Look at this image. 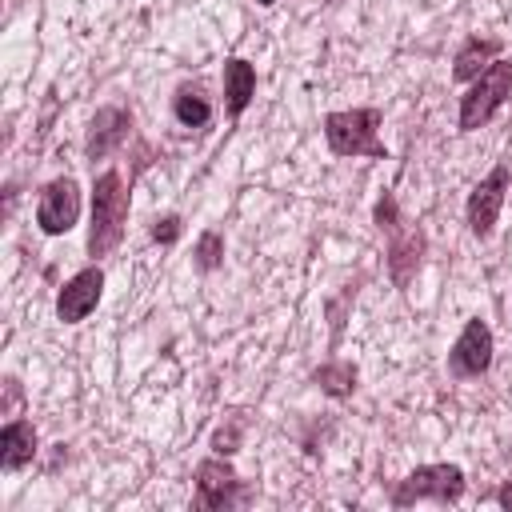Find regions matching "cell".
<instances>
[{
	"label": "cell",
	"mask_w": 512,
	"mask_h": 512,
	"mask_svg": "<svg viewBox=\"0 0 512 512\" xmlns=\"http://www.w3.org/2000/svg\"><path fill=\"white\" fill-rule=\"evenodd\" d=\"M488 364H492V328L484 320H468L460 340L448 352V368L456 376H480L488 372Z\"/></svg>",
	"instance_id": "cell-7"
},
{
	"label": "cell",
	"mask_w": 512,
	"mask_h": 512,
	"mask_svg": "<svg viewBox=\"0 0 512 512\" xmlns=\"http://www.w3.org/2000/svg\"><path fill=\"white\" fill-rule=\"evenodd\" d=\"M260 4H272V0H260Z\"/></svg>",
	"instance_id": "cell-20"
},
{
	"label": "cell",
	"mask_w": 512,
	"mask_h": 512,
	"mask_svg": "<svg viewBox=\"0 0 512 512\" xmlns=\"http://www.w3.org/2000/svg\"><path fill=\"white\" fill-rule=\"evenodd\" d=\"M328 396H348L356 388V368L352 364H324L316 376H312Z\"/></svg>",
	"instance_id": "cell-16"
},
{
	"label": "cell",
	"mask_w": 512,
	"mask_h": 512,
	"mask_svg": "<svg viewBox=\"0 0 512 512\" xmlns=\"http://www.w3.org/2000/svg\"><path fill=\"white\" fill-rule=\"evenodd\" d=\"M512 96V60H492L460 100V132L492 120V112Z\"/></svg>",
	"instance_id": "cell-3"
},
{
	"label": "cell",
	"mask_w": 512,
	"mask_h": 512,
	"mask_svg": "<svg viewBox=\"0 0 512 512\" xmlns=\"http://www.w3.org/2000/svg\"><path fill=\"white\" fill-rule=\"evenodd\" d=\"M252 92H256V68H252L248 60L232 56V60L224 64V96H228V112L240 116V112L248 108Z\"/></svg>",
	"instance_id": "cell-12"
},
{
	"label": "cell",
	"mask_w": 512,
	"mask_h": 512,
	"mask_svg": "<svg viewBox=\"0 0 512 512\" xmlns=\"http://www.w3.org/2000/svg\"><path fill=\"white\" fill-rule=\"evenodd\" d=\"M220 260H224V236H220V232H204V236L196 240V268L212 272Z\"/></svg>",
	"instance_id": "cell-17"
},
{
	"label": "cell",
	"mask_w": 512,
	"mask_h": 512,
	"mask_svg": "<svg viewBox=\"0 0 512 512\" xmlns=\"http://www.w3.org/2000/svg\"><path fill=\"white\" fill-rule=\"evenodd\" d=\"M128 224V188L120 172H104L92 188V228H88V256H108L124 240Z\"/></svg>",
	"instance_id": "cell-1"
},
{
	"label": "cell",
	"mask_w": 512,
	"mask_h": 512,
	"mask_svg": "<svg viewBox=\"0 0 512 512\" xmlns=\"http://www.w3.org/2000/svg\"><path fill=\"white\" fill-rule=\"evenodd\" d=\"M508 184H512L508 164H496V168L472 188V196H468V228H472V236H480V240L492 236V228H496V220H500V208H504Z\"/></svg>",
	"instance_id": "cell-5"
},
{
	"label": "cell",
	"mask_w": 512,
	"mask_h": 512,
	"mask_svg": "<svg viewBox=\"0 0 512 512\" xmlns=\"http://www.w3.org/2000/svg\"><path fill=\"white\" fill-rule=\"evenodd\" d=\"M492 60H500V40H480V36H472V40L456 52L452 76H456V80H476Z\"/></svg>",
	"instance_id": "cell-13"
},
{
	"label": "cell",
	"mask_w": 512,
	"mask_h": 512,
	"mask_svg": "<svg viewBox=\"0 0 512 512\" xmlns=\"http://www.w3.org/2000/svg\"><path fill=\"white\" fill-rule=\"evenodd\" d=\"M196 488H200V504L204 508H228L240 492V476L224 464V460H204L196 468Z\"/></svg>",
	"instance_id": "cell-10"
},
{
	"label": "cell",
	"mask_w": 512,
	"mask_h": 512,
	"mask_svg": "<svg viewBox=\"0 0 512 512\" xmlns=\"http://www.w3.org/2000/svg\"><path fill=\"white\" fill-rule=\"evenodd\" d=\"M460 492H464V472L456 464H424V468L408 472L396 484L392 504L396 508H404L412 500H440V504H448V500H460Z\"/></svg>",
	"instance_id": "cell-4"
},
{
	"label": "cell",
	"mask_w": 512,
	"mask_h": 512,
	"mask_svg": "<svg viewBox=\"0 0 512 512\" xmlns=\"http://www.w3.org/2000/svg\"><path fill=\"white\" fill-rule=\"evenodd\" d=\"M172 108H176V120H180L184 128H200V124H208V116H212L208 100H204L200 92H192V88H180Z\"/></svg>",
	"instance_id": "cell-15"
},
{
	"label": "cell",
	"mask_w": 512,
	"mask_h": 512,
	"mask_svg": "<svg viewBox=\"0 0 512 512\" xmlns=\"http://www.w3.org/2000/svg\"><path fill=\"white\" fill-rule=\"evenodd\" d=\"M80 216V188L72 176H60L52 180L44 192H40V208H36V224L48 232V236H64Z\"/></svg>",
	"instance_id": "cell-6"
},
{
	"label": "cell",
	"mask_w": 512,
	"mask_h": 512,
	"mask_svg": "<svg viewBox=\"0 0 512 512\" xmlns=\"http://www.w3.org/2000/svg\"><path fill=\"white\" fill-rule=\"evenodd\" d=\"M380 112L376 108H352V112H328L324 116V140L336 156H372L384 160L388 148L376 136Z\"/></svg>",
	"instance_id": "cell-2"
},
{
	"label": "cell",
	"mask_w": 512,
	"mask_h": 512,
	"mask_svg": "<svg viewBox=\"0 0 512 512\" xmlns=\"http://www.w3.org/2000/svg\"><path fill=\"white\" fill-rule=\"evenodd\" d=\"M180 236V216H160L156 224H152V240L156 244H172Z\"/></svg>",
	"instance_id": "cell-18"
},
{
	"label": "cell",
	"mask_w": 512,
	"mask_h": 512,
	"mask_svg": "<svg viewBox=\"0 0 512 512\" xmlns=\"http://www.w3.org/2000/svg\"><path fill=\"white\" fill-rule=\"evenodd\" d=\"M36 456V428L28 420H8L0 432V468L16 472Z\"/></svg>",
	"instance_id": "cell-11"
},
{
	"label": "cell",
	"mask_w": 512,
	"mask_h": 512,
	"mask_svg": "<svg viewBox=\"0 0 512 512\" xmlns=\"http://www.w3.org/2000/svg\"><path fill=\"white\" fill-rule=\"evenodd\" d=\"M420 248H424L420 232H404V236L392 240V280H396L400 288H404V284L412 280V272L420 268Z\"/></svg>",
	"instance_id": "cell-14"
},
{
	"label": "cell",
	"mask_w": 512,
	"mask_h": 512,
	"mask_svg": "<svg viewBox=\"0 0 512 512\" xmlns=\"http://www.w3.org/2000/svg\"><path fill=\"white\" fill-rule=\"evenodd\" d=\"M100 292H104V272H100V268L76 272V276L60 288V296H56V316H60L64 324H80V320L100 304Z\"/></svg>",
	"instance_id": "cell-8"
},
{
	"label": "cell",
	"mask_w": 512,
	"mask_h": 512,
	"mask_svg": "<svg viewBox=\"0 0 512 512\" xmlns=\"http://www.w3.org/2000/svg\"><path fill=\"white\" fill-rule=\"evenodd\" d=\"M128 128H132V116L124 108H100L88 124V144H84L88 160H104L108 152H116L124 144Z\"/></svg>",
	"instance_id": "cell-9"
},
{
	"label": "cell",
	"mask_w": 512,
	"mask_h": 512,
	"mask_svg": "<svg viewBox=\"0 0 512 512\" xmlns=\"http://www.w3.org/2000/svg\"><path fill=\"white\" fill-rule=\"evenodd\" d=\"M496 500H500V508H508V512H512V480H508V484L496 492Z\"/></svg>",
	"instance_id": "cell-19"
}]
</instances>
